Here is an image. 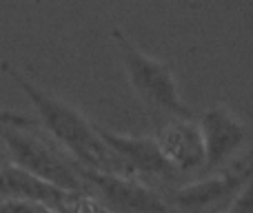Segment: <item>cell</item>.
Segmentation results:
<instances>
[{"mask_svg": "<svg viewBox=\"0 0 253 213\" xmlns=\"http://www.w3.org/2000/svg\"><path fill=\"white\" fill-rule=\"evenodd\" d=\"M0 211L2 213H56L51 207L40 205V202H29V200H0Z\"/></svg>", "mask_w": 253, "mask_h": 213, "instance_id": "10", "label": "cell"}, {"mask_svg": "<svg viewBox=\"0 0 253 213\" xmlns=\"http://www.w3.org/2000/svg\"><path fill=\"white\" fill-rule=\"evenodd\" d=\"M227 213H253V175L249 178V182L236 193Z\"/></svg>", "mask_w": 253, "mask_h": 213, "instance_id": "12", "label": "cell"}, {"mask_svg": "<svg viewBox=\"0 0 253 213\" xmlns=\"http://www.w3.org/2000/svg\"><path fill=\"white\" fill-rule=\"evenodd\" d=\"M4 165H11L9 162V153H7V149L2 147V142H0V167H4Z\"/></svg>", "mask_w": 253, "mask_h": 213, "instance_id": "13", "label": "cell"}, {"mask_svg": "<svg viewBox=\"0 0 253 213\" xmlns=\"http://www.w3.org/2000/svg\"><path fill=\"white\" fill-rule=\"evenodd\" d=\"M0 142L7 149L9 162L13 167L67 193L89 196L74 162H69L60 151H56L51 144L38 138L34 131L16 129V127H0Z\"/></svg>", "mask_w": 253, "mask_h": 213, "instance_id": "3", "label": "cell"}, {"mask_svg": "<svg viewBox=\"0 0 253 213\" xmlns=\"http://www.w3.org/2000/svg\"><path fill=\"white\" fill-rule=\"evenodd\" d=\"M76 171L105 213H173L167 198L133 175L100 173L80 165Z\"/></svg>", "mask_w": 253, "mask_h": 213, "instance_id": "4", "label": "cell"}, {"mask_svg": "<svg viewBox=\"0 0 253 213\" xmlns=\"http://www.w3.org/2000/svg\"><path fill=\"white\" fill-rule=\"evenodd\" d=\"M0 127H16V129H25L31 131L36 129V120L20 111H13V109L0 107Z\"/></svg>", "mask_w": 253, "mask_h": 213, "instance_id": "11", "label": "cell"}, {"mask_svg": "<svg viewBox=\"0 0 253 213\" xmlns=\"http://www.w3.org/2000/svg\"><path fill=\"white\" fill-rule=\"evenodd\" d=\"M153 138L165 158L180 173L205 169V142H202L198 120L169 118V120L156 122Z\"/></svg>", "mask_w": 253, "mask_h": 213, "instance_id": "8", "label": "cell"}, {"mask_svg": "<svg viewBox=\"0 0 253 213\" xmlns=\"http://www.w3.org/2000/svg\"><path fill=\"white\" fill-rule=\"evenodd\" d=\"M253 175V160L240 162L218 175H209L205 180L184 184L169 193V202L173 213H218V207L233 200L236 193L249 182Z\"/></svg>", "mask_w": 253, "mask_h": 213, "instance_id": "5", "label": "cell"}, {"mask_svg": "<svg viewBox=\"0 0 253 213\" xmlns=\"http://www.w3.org/2000/svg\"><path fill=\"white\" fill-rule=\"evenodd\" d=\"M96 131L100 135V140L129 167L131 175H151L158 180H178L180 171L171 165L165 158V153L160 151L156 138H144V135H126L118 133V131L105 129V127L96 125Z\"/></svg>", "mask_w": 253, "mask_h": 213, "instance_id": "6", "label": "cell"}, {"mask_svg": "<svg viewBox=\"0 0 253 213\" xmlns=\"http://www.w3.org/2000/svg\"><path fill=\"white\" fill-rule=\"evenodd\" d=\"M102 213H105V211H102Z\"/></svg>", "mask_w": 253, "mask_h": 213, "instance_id": "14", "label": "cell"}, {"mask_svg": "<svg viewBox=\"0 0 253 213\" xmlns=\"http://www.w3.org/2000/svg\"><path fill=\"white\" fill-rule=\"evenodd\" d=\"M111 36L118 44L131 87L138 93L140 100L144 102L147 111L151 113L153 122H162L169 120V118H187V120L198 118L196 111L184 105V100L180 98L175 78L165 62L140 51L118 27L111 29Z\"/></svg>", "mask_w": 253, "mask_h": 213, "instance_id": "2", "label": "cell"}, {"mask_svg": "<svg viewBox=\"0 0 253 213\" xmlns=\"http://www.w3.org/2000/svg\"><path fill=\"white\" fill-rule=\"evenodd\" d=\"M0 69L27 96V100L31 102V107L38 113V120L42 122V127L51 133V138L58 144H62L67 149V153L74 158L76 165L91 171H100V173L131 175L129 167L102 142L96 131V125L91 120H87V116H83L69 102L60 100V98L47 93L44 89H40L20 69H16L9 62L2 60Z\"/></svg>", "mask_w": 253, "mask_h": 213, "instance_id": "1", "label": "cell"}, {"mask_svg": "<svg viewBox=\"0 0 253 213\" xmlns=\"http://www.w3.org/2000/svg\"><path fill=\"white\" fill-rule=\"evenodd\" d=\"M205 142V171L220 169L247 140V125L222 105H213L198 116Z\"/></svg>", "mask_w": 253, "mask_h": 213, "instance_id": "7", "label": "cell"}, {"mask_svg": "<svg viewBox=\"0 0 253 213\" xmlns=\"http://www.w3.org/2000/svg\"><path fill=\"white\" fill-rule=\"evenodd\" d=\"M0 198L2 200H29L51 207L56 213H62L71 207L78 196L67 193L58 187L38 180L36 175L18 169L13 165L0 167Z\"/></svg>", "mask_w": 253, "mask_h": 213, "instance_id": "9", "label": "cell"}]
</instances>
